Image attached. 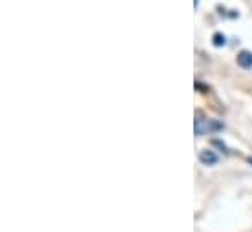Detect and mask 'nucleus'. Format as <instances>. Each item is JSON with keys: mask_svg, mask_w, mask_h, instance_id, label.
<instances>
[{"mask_svg": "<svg viewBox=\"0 0 252 232\" xmlns=\"http://www.w3.org/2000/svg\"><path fill=\"white\" fill-rule=\"evenodd\" d=\"M205 133H211V119H205V116L197 110L195 112V135L201 137Z\"/></svg>", "mask_w": 252, "mask_h": 232, "instance_id": "obj_1", "label": "nucleus"}, {"mask_svg": "<svg viewBox=\"0 0 252 232\" xmlns=\"http://www.w3.org/2000/svg\"><path fill=\"white\" fill-rule=\"evenodd\" d=\"M249 162H251V164H252V158H249Z\"/></svg>", "mask_w": 252, "mask_h": 232, "instance_id": "obj_5", "label": "nucleus"}, {"mask_svg": "<svg viewBox=\"0 0 252 232\" xmlns=\"http://www.w3.org/2000/svg\"><path fill=\"white\" fill-rule=\"evenodd\" d=\"M217 154L213 152V150H201L199 152V162L201 164H205V166H213V164H217Z\"/></svg>", "mask_w": 252, "mask_h": 232, "instance_id": "obj_2", "label": "nucleus"}, {"mask_svg": "<svg viewBox=\"0 0 252 232\" xmlns=\"http://www.w3.org/2000/svg\"><path fill=\"white\" fill-rule=\"evenodd\" d=\"M237 62L243 66V68H252V53L251 51H241L239 57H237Z\"/></svg>", "mask_w": 252, "mask_h": 232, "instance_id": "obj_3", "label": "nucleus"}, {"mask_svg": "<svg viewBox=\"0 0 252 232\" xmlns=\"http://www.w3.org/2000/svg\"><path fill=\"white\" fill-rule=\"evenodd\" d=\"M225 41H227V37H225L223 33H215V35H213V45H215V47H223Z\"/></svg>", "mask_w": 252, "mask_h": 232, "instance_id": "obj_4", "label": "nucleus"}]
</instances>
